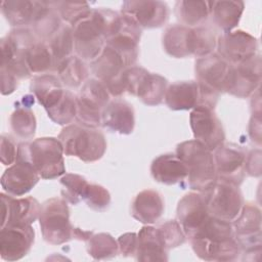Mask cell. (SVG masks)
I'll list each match as a JSON object with an SVG mask.
<instances>
[{"mask_svg": "<svg viewBox=\"0 0 262 262\" xmlns=\"http://www.w3.org/2000/svg\"><path fill=\"white\" fill-rule=\"evenodd\" d=\"M120 13L110 8H92L72 25L74 50L84 61L94 60L103 50L106 38L114 31Z\"/></svg>", "mask_w": 262, "mask_h": 262, "instance_id": "1", "label": "cell"}, {"mask_svg": "<svg viewBox=\"0 0 262 262\" xmlns=\"http://www.w3.org/2000/svg\"><path fill=\"white\" fill-rule=\"evenodd\" d=\"M189 241L194 254L205 261L228 262L242 254L231 222L212 216Z\"/></svg>", "mask_w": 262, "mask_h": 262, "instance_id": "2", "label": "cell"}, {"mask_svg": "<svg viewBox=\"0 0 262 262\" xmlns=\"http://www.w3.org/2000/svg\"><path fill=\"white\" fill-rule=\"evenodd\" d=\"M36 35L29 28L13 29L0 40L1 50V93L14 92L20 80L32 76L26 60L25 48Z\"/></svg>", "mask_w": 262, "mask_h": 262, "instance_id": "3", "label": "cell"}, {"mask_svg": "<svg viewBox=\"0 0 262 262\" xmlns=\"http://www.w3.org/2000/svg\"><path fill=\"white\" fill-rule=\"evenodd\" d=\"M176 155L186 166L188 185L192 190L207 192L217 181L212 151L195 139L177 144Z\"/></svg>", "mask_w": 262, "mask_h": 262, "instance_id": "4", "label": "cell"}, {"mask_svg": "<svg viewBox=\"0 0 262 262\" xmlns=\"http://www.w3.org/2000/svg\"><path fill=\"white\" fill-rule=\"evenodd\" d=\"M57 138L66 156L77 157L86 163L100 160L106 150L105 137L97 128L70 124L61 129Z\"/></svg>", "mask_w": 262, "mask_h": 262, "instance_id": "5", "label": "cell"}, {"mask_svg": "<svg viewBox=\"0 0 262 262\" xmlns=\"http://www.w3.org/2000/svg\"><path fill=\"white\" fill-rule=\"evenodd\" d=\"M39 224L44 241L50 245H62L75 238L77 227L70 221L68 202L63 198L54 196L42 204Z\"/></svg>", "mask_w": 262, "mask_h": 262, "instance_id": "6", "label": "cell"}, {"mask_svg": "<svg viewBox=\"0 0 262 262\" xmlns=\"http://www.w3.org/2000/svg\"><path fill=\"white\" fill-rule=\"evenodd\" d=\"M261 210L253 203L244 204L238 216L231 222L234 237L244 254L243 260L258 261L262 252Z\"/></svg>", "mask_w": 262, "mask_h": 262, "instance_id": "7", "label": "cell"}, {"mask_svg": "<svg viewBox=\"0 0 262 262\" xmlns=\"http://www.w3.org/2000/svg\"><path fill=\"white\" fill-rule=\"evenodd\" d=\"M27 155L40 177L54 179L66 174L63 147L58 138L41 137L26 141Z\"/></svg>", "mask_w": 262, "mask_h": 262, "instance_id": "8", "label": "cell"}, {"mask_svg": "<svg viewBox=\"0 0 262 262\" xmlns=\"http://www.w3.org/2000/svg\"><path fill=\"white\" fill-rule=\"evenodd\" d=\"M124 80L126 93L136 96L144 104L155 106L163 102L168 87V81L163 76L133 66L125 70Z\"/></svg>", "mask_w": 262, "mask_h": 262, "instance_id": "9", "label": "cell"}, {"mask_svg": "<svg viewBox=\"0 0 262 262\" xmlns=\"http://www.w3.org/2000/svg\"><path fill=\"white\" fill-rule=\"evenodd\" d=\"M106 87L97 79H88L81 87L77 99L76 119L80 125L89 128L101 126V115L110 100Z\"/></svg>", "mask_w": 262, "mask_h": 262, "instance_id": "10", "label": "cell"}, {"mask_svg": "<svg viewBox=\"0 0 262 262\" xmlns=\"http://www.w3.org/2000/svg\"><path fill=\"white\" fill-rule=\"evenodd\" d=\"M204 194L210 215L222 221L232 222L245 204L239 186L219 178Z\"/></svg>", "mask_w": 262, "mask_h": 262, "instance_id": "11", "label": "cell"}, {"mask_svg": "<svg viewBox=\"0 0 262 262\" xmlns=\"http://www.w3.org/2000/svg\"><path fill=\"white\" fill-rule=\"evenodd\" d=\"M127 69L121 55L108 46H104L101 53L90 62V70L94 78L100 81L111 96L120 98L126 93L124 73Z\"/></svg>", "mask_w": 262, "mask_h": 262, "instance_id": "12", "label": "cell"}, {"mask_svg": "<svg viewBox=\"0 0 262 262\" xmlns=\"http://www.w3.org/2000/svg\"><path fill=\"white\" fill-rule=\"evenodd\" d=\"M40 178L39 173L28 158L26 142L18 143L15 163L9 166L1 177V187L4 192L12 196L24 195L38 183Z\"/></svg>", "mask_w": 262, "mask_h": 262, "instance_id": "13", "label": "cell"}, {"mask_svg": "<svg viewBox=\"0 0 262 262\" xmlns=\"http://www.w3.org/2000/svg\"><path fill=\"white\" fill-rule=\"evenodd\" d=\"M233 66L217 53L198 58L194 64L196 82L200 86L221 94L227 92Z\"/></svg>", "mask_w": 262, "mask_h": 262, "instance_id": "14", "label": "cell"}, {"mask_svg": "<svg viewBox=\"0 0 262 262\" xmlns=\"http://www.w3.org/2000/svg\"><path fill=\"white\" fill-rule=\"evenodd\" d=\"M190 128L196 141L214 151L225 141V132L214 110L199 105L189 115Z\"/></svg>", "mask_w": 262, "mask_h": 262, "instance_id": "15", "label": "cell"}, {"mask_svg": "<svg viewBox=\"0 0 262 262\" xmlns=\"http://www.w3.org/2000/svg\"><path fill=\"white\" fill-rule=\"evenodd\" d=\"M141 33L142 30L134 21L120 12L119 21L114 32L105 40V45L121 55L127 68L133 67L139 54Z\"/></svg>", "mask_w": 262, "mask_h": 262, "instance_id": "16", "label": "cell"}, {"mask_svg": "<svg viewBox=\"0 0 262 262\" xmlns=\"http://www.w3.org/2000/svg\"><path fill=\"white\" fill-rule=\"evenodd\" d=\"M177 221L186 237L191 238L210 219L206 196L202 192H188L177 205Z\"/></svg>", "mask_w": 262, "mask_h": 262, "instance_id": "17", "label": "cell"}, {"mask_svg": "<svg viewBox=\"0 0 262 262\" xmlns=\"http://www.w3.org/2000/svg\"><path fill=\"white\" fill-rule=\"evenodd\" d=\"M217 54L235 66L257 54L258 40L243 30L222 33L217 38Z\"/></svg>", "mask_w": 262, "mask_h": 262, "instance_id": "18", "label": "cell"}, {"mask_svg": "<svg viewBox=\"0 0 262 262\" xmlns=\"http://www.w3.org/2000/svg\"><path fill=\"white\" fill-rule=\"evenodd\" d=\"M121 13L134 21L141 30L156 29L164 26L170 14L169 6L163 1H124Z\"/></svg>", "mask_w": 262, "mask_h": 262, "instance_id": "19", "label": "cell"}, {"mask_svg": "<svg viewBox=\"0 0 262 262\" xmlns=\"http://www.w3.org/2000/svg\"><path fill=\"white\" fill-rule=\"evenodd\" d=\"M217 178L241 185L245 179L246 150L234 143H223L214 150Z\"/></svg>", "mask_w": 262, "mask_h": 262, "instance_id": "20", "label": "cell"}, {"mask_svg": "<svg viewBox=\"0 0 262 262\" xmlns=\"http://www.w3.org/2000/svg\"><path fill=\"white\" fill-rule=\"evenodd\" d=\"M1 227L6 225H32L39 219L42 205L33 196L13 198L1 192Z\"/></svg>", "mask_w": 262, "mask_h": 262, "instance_id": "21", "label": "cell"}, {"mask_svg": "<svg viewBox=\"0 0 262 262\" xmlns=\"http://www.w3.org/2000/svg\"><path fill=\"white\" fill-rule=\"evenodd\" d=\"M35 230L32 225H6L0 228V256L5 261L24 258L32 249Z\"/></svg>", "mask_w": 262, "mask_h": 262, "instance_id": "22", "label": "cell"}, {"mask_svg": "<svg viewBox=\"0 0 262 262\" xmlns=\"http://www.w3.org/2000/svg\"><path fill=\"white\" fill-rule=\"evenodd\" d=\"M261 77V55L255 54L254 56L233 66L227 93L238 98H248L260 87Z\"/></svg>", "mask_w": 262, "mask_h": 262, "instance_id": "23", "label": "cell"}, {"mask_svg": "<svg viewBox=\"0 0 262 262\" xmlns=\"http://www.w3.org/2000/svg\"><path fill=\"white\" fill-rule=\"evenodd\" d=\"M30 90L38 102L45 108L47 115L56 110L69 93V90L63 88L57 75L53 74L34 76L31 80Z\"/></svg>", "mask_w": 262, "mask_h": 262, "instance_id": "24", "label": "cell"}, {"mask_svg": "<svg viewBox=\"0 0 262 262\" xmlns=\"http://www.w3.org/2000/svg\"><path fill=\"white\" fill-rule=\"evenodd\" d=\"M101 126L114 133L131 134L135 126V112L132 104L121 98L111 100L102 111Z\"/></svg>", "mask_w": 262, "mask_h": 262, "instance_id": "25", "label": "cell"}, {"mask_svg": "<svg viewBox=\"0 0 262 262\" xmlns=\"http://www.w3.org/2000/svg\"><path fill=\"white\" fill-rule=\"evenodd\" d=\"M163 47L167 54L175 58L193 56V28L180 24L168 26L163 34Z\"/></svg>", "mask_w": 262, "mask_h": 262, "instance_id": "26", "label": "cell"}, {"mask_svg": "<svg viewBox=\"0 0 262 262\" xmlns=\"http://www.w3.org/2000/svg\"><path fill=\"white\" fill-rule=\"evenodd\" d=\"M164 200L155 189H144L136 194L131 205V215L142 224L156 223L164 213Z\"/></svg>", "mask_w": 262, "mask_h": 262, "instance_id": "27", "label": "cell"}, {"mask_svg": "<svg viewBox=\"0 0 262 262\" xmlns=\"http://www.w3.org/2000/svg\"><path fill=\"white\" fill-rule=\"evenodd\" d=\"M172 111H187L201 105V90L196 81H179L168 85L164 97Z\"/></svg>", "mask_w": 262, "mask_h": 262, "instance_id": "28", "label": "cell"}, {"mask_svg": "<svg viewBox=\"0 0 262 262\" xmlns=\"http://www.w3.org/2000/svg\"><path fill=\"white\" fill-rule=\"evenodd\" d=\"M154 179L160 183L173 185L187 179V169L176 154H164L157 157L150 165Z\"/></svg>", "mask_w": 262, "mask_h": 262, "instance_id": "29", "label": "cell"}, {"mask_svg": "<svg viewBox=\"0 0 262 262\" xmlns=\"http://www.w3.org/2000/svg\"><path fill=\"white\" fill-rule=\"evenodd\" d=\"M168 252L157 227L150 225L141 227L137 233V248L134 256L137 261H168Z\"/></svg>", "mask_w": 262, "mask_h": 262, "instance_id": "30", "label": "cell"}, {"mask_svg": "<svg viewBox=\"0 0 262 262\" xmlns=\"http://www.w3.org/2000/svg\"><path fill=\"white\" fill-rule=\"evenodd\" d=\"M41 1L13 0L2 1L1 11L5 19L14 29L31 28L37 15Z\"/></svg>", "mask_w": 262, "mask_h": 262, "instance_id": "31", "label": "cell"}, {"mask_svg": "<svg viewBox=\"0 0 262 262\" xmlns=\"http://www.w3.org/2000/svg\"><path fill=\"white\" fill-rule=\"evenodd\" d=\"M25 60L30 73L37 75L49 74L54 71V60L45 41L35 36L25 48Z\"/></svg>", "mask_w": 262, "mask_h": 262, "instance_id": "32", "label": "cell"}, {"mask_svg": "<svg viewBox=\"0 0 262 262\" xmlns=\"http://www.w3.org/2000/svg\"><path fill=\"white\" fill-rule=\"evenodd\" d=\"M244 9L243 1H211L210 16L223 33L230 32L238 25Z\"/></svg>", "mask_w": 262, "mask_h": 262, "instance_id": "33", "label": "cell"}, {"mask_svg": "<svg viewBox=\"0 0 262 262\" xmlns=\"http://www.w3.org/2000/svg\"><path fill=\"white\" fill-rule=\"evenodd\" d=\"M174 13L180 25L194 28L205 25L211 14V1H186L175 3Z\"/></svg>", "mask_w": 262, "mask_h": 262, "instance_id": "34", "label": "cell"}, {"mask_svg": "<svg viewBox=\"0 0 262 262\" xmlns=\"http://www.w3.org/2000/svg\"><path fill=\"white\" fill-rule=\"evenodd\" d=\"M62 85L75 89L88 80L89 69L85 61L77 55H71L63 60L55 71Z\"/></svg>", "mask_w": 262, "mask_h": 262, "instance_id": "35", "label": "cell"}, {"mask_svg": "<svg viewBox=\"0 0 262 262\" xmlns=\"http://www.w3.org/2000/svg\"><path fill=\"white\" fill-rule=\"evenodd\" d=\"M54 60V72L57 67L72 55L74 50V37L72 27L68 24L61 26L45 41Z\"/></svg>", "mask_w": 262, "mask_h": 262, "instance_id": "36", "label": "cell"}, {"mask_svg": "<svg viewBox=\"0 0 262 262\" xmlns=\"http://www.w3.org/2000/svg\"><path fill=\"white\" fill-rule=\"evenodd\" d=\"M10 127L14 135L23 140L32 139L36 133V117L30 106L17 105L10 116Z\"/></svg>", "mask_w": 262, "mask_h": 262, "instance_id": "37", "label": "cell"}, {"mask_svg": "<svg viewBox=\"0 0 262 262\" xmlns=\"http://www.w3.org/2000/svg\"><path fill=\"white\" fill-rule=\"evenodd\" d=\"M88 254L95 260L112 259L119 253L118 242L110 234L100 232L92 234L86 241Z\"/></svg>", "mask_w": 262, "mask_h": 262, "instance_id": "38", "label": "cell"}, {"mask_svg": "<svg viewBox=\"0 0 262 262\" xmlns=\"http://www.w3.org/2000/svg\"><path fill=\"white\" fill-rule=\"evenodd\" d=\"M59 181L63 186L61 189V195L68 203L78 205L83 201L85 191L89 184L85 177L75 173H66Z\"/></svg>", "mask_w": 262, "mask_h": 262, "instance_id": "39", "label": "cell"}, {"mask_svg": "<svg viewBox=\"0 0 262 262\" xmlns=\"http://www.w3.org/2000/svg\"><path fill=\"white\" fill-rule=\"evenodd\" d=\"M52 5L58 12L61 20L66 21L70 26L84 17L92 9L87 2L52 1Z\"/></svg>", "mask_w": 262, "mask_h": 262, "instance_id": "40", "label": "cell"}, {"mask_svg": "<svg viewBox=\"0 0 262 262\" xmlns=\"http://www.w3.org/2000/svg\"><path fill=\"white\" fill-rule=\"evenodd\" d=\"M157 229L168 251L183 245L186 241V235L177 220H167L159 224Z\"/></svg>", "mask_w": 262, "mask_h": 262, "instance_id": "41", "label": "cell"}, {"mask_svg": "<svg viewBox=\"0 0 262 262\" xmlns=\"http://www.w3.org/2000/svg\"><path fill=\"white\" fill-rule=\"evenodd\" d=\"M83 201L87 206L94 211L103 212L108 209L111 205V194L108 190L100 184L89 183L85 191Z\"/></svg>", "mask_w": 262, "mask_h": 262, "instance_id": "42", "label": "cell"}, {"mask_svg": "<svg viewBox=\"0 0 262 262\" xmlns=\"http://www.w3.org/2000/svg\"><path fill=\"white\" fill-rule=\"evenodd\" d=\"M1 163L5 166H11L15 163L18 150V144L9 136L3 134L1 136Z\"/></svg>", "mask_w": 262, "mask_h": 262, "instance_id": "43", "label": "cell"}, {"mask_svg": "<svg viewBox=\"0 0 262 262\" xmlns=\"http://www.w3.org/2000/svg\"><path fill=\"white\" fill-rule=\"evenodd\" d=\"M261 149L255 148L250 150L246 156L245 172L247 175L252 177H260L262 172L261 162Z\"/></svg>", "mask_w": 262, "mask_h": 262, "instance_id": "44", "label": "cell"}, {"mask_svg": "<svg viewBox=\"0 0 262 262\" xmlns=\"http://www.w3.org/2000/svg\"><path fill=\"white\" fill-rule=\"evenodd\" d=\"M119 252L124 257L135 256L137 248V233L126 232L119 236L118 238Z\"/></svg>", "mask_w": 262, "mask_h": 262, "instance_id": "45", "label": "cell"}, {"mask_svg": "<svg viewBox=\"0 0 262 262\" xmlns=\"http://www.w3.org/2000/svg\"><path fill=\"white\" fill-rule=\"evenodd\" d=\"M262 120L260 115H252L249 122V136L253 142H255L258 146L261 145L262 142Z\"/></svg>", "mask_w": 262, "mask_h": 262, "instance_id": "46", "label": "cell"}, {"mask_svg": "<svg viewBox=\"0 0 262 262\" xmlns=\"http://www.w3.org/2000/svg\"><path fill=\"white\" fill-rule=\"evenodd\" d=\"M251 110L252 115H262L261 112V95H260V87L251 95Z\"/></svg>", "mask_w": 262, "mask_h": 262, "instance_id": "47", "label": "cell"}]
</instances>
